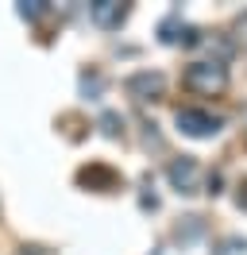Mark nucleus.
I'll return each mask as SVG.
<instances>
[{
  "label": "nucleus",
  "instance_id": "obj_1",
  "mask_svg": "<svg viewBox=\"0 0 247 255\" xmlns=\"http://www.w3.org/2000/svg\"><path fill=\"white\" fill-rule=\"evenodd\" d=\"M185 89H193V93H205V97H213V93H224L228 89V66L224 62H189L185 66Z\"/></svg>",
  "mask_w": 247,
  "mask_h": 255
},
{
  "label": "nucleus",
  "instance_id": "obj_2",
  "mask_svg": "<svg viewBox=\"0 0 247 255\" xmlns=\"http://www.w3.org/2000/svg\"><path fill=\"white\" fill-rule=\"evenodd\" d=\"M174 124H178V131H182V135L209 139V135H216V131L224 128V120H220V116H213V112H205V109H178Z\"/></svg>",
  "mask_w": 247,
  "mask_h": 255
},
{
  "label": "nucleus",
  "instance_id": "obj_3",
  "mask_svg": "<svg viewBox=\"0 0 247 255\" xmlns=\"http://www.w3.org/2000/svg\"><path fill=\"white\" fill-rule=\"evenodd\" d=\"M124 89H127V97H135V101H158L162 89H166V78L151 74V70H139V74H131V78L124 81Z\"/></svg>",
  "mask_w": 247,
  "mask_h": 255
},
{
  "label": "nucleus",
  "instance_id": "obj_4",
  "mask_svg": "<svg viewBox=\"0 0 247 255\" xmlns=\"http://www.w3.org/2000/svg\"><path fill=\"white\" fill-rule=\"evenodd\" d=\"M197 159H189V155H182V159H174L166 166V178H170V186L178 193H193L197 190Z\"/></svg>",
  "mask_w": 247,
  "mask_h": 255
},
{
  "label": "nucleus",
  "instance_id": "obj_5",
  "mask_svg": "<svg viewBox=\"0 0 247 255\" xmlns=\"http://www.w3.org/2000/svg\"><path fill=\"white\" fill-rule=\"evenodd\" d=\"M89 16L97 27L112 31V27H120L127 19V4H120V0H97V4H89Z\"/></svg>",
  "mask_w": 247,
  "mask_h": 255
},
{
  "label": "nucleus",
  "instance_id": "obj_6",
  "mask_svg": "<svg viewBox=\"0 0 247 255\" xmlns=\"http://www.w3.org/2000/svg\"><path fill=\"white\" fill-rule=\"evenodd\" d=\"M81 182H85V186H89V182H97V186H116V174H112V170H108V166H89V170H81Z\"/></svg>",
  "mask_w": 247,
  "mask_h": 255
},
{
  "label": "nucleus",
  "instance_id": "obj_7",
  "mask_svg": "<svg viewBox=\"0 0 247 255\" xmlns=\"http://www.w3.org/2000/svg\"><path fill=\"white\" fill-rule=\"evenodd\" d=\"M81 93L89 97V101H97V97L105 93V78L93 70V74H81Z\"/></svg>",
  "mask_w": 247,
  "mask_h": 255
},
{
  "label": "nucleus",
  "instance_id": "obj_8",
  "mask_svg": "<svg viewBox=\"0 0 247 255\" xmlns=\"http://www.w3.org/2000/svg\"><path fill=\"white\" fill-rule=\"evenodd\" d=\"M178 35H182V23H178V12H174V16H166L158 23V39L162 43H178Z\"/></svg>",
  "mask_w": 247,
  "mask_h": 255
},
{
  "label": "nucleus",
  "instance_id": "obj_9",
  "mask_svg": "<svg viewBox=\"0 0 247 255\" xmlns=\"http://www.w3.org/2000/svg\"><path fill=\"white\" fill-rule=\"evenodd\" d=\"M15 12H19L23 19H31V23H35V19H43V16H46V4H43V0H23Z\"/></svg>",
  "mask_w": 247,
  "mask_h": 255
},
{
  "label": "nucleus",
  "instance_id": "obj_10",
  "mask_svg": "<svg viewBox=\"0 0 247 255\" xmlns=\"http://www.w3.org/2000/svg\"><path fill=\"white\" fill-rule=\"evenodd\" d=\"M101 131L116 139V135L124 131V116H120V112H105V116H101Z\"/></svg>",
  "mask_w": 247,
  "mask_h": 255
},
{
  "label": "nucleus",
  "instance_id": "obj_11",
  "mask_svg": "<svg viewBox=\"0 0 247 255\" xmlns=\"http://www.w3.org/2000/svg\"><path fill=\"white\" fill-rule=\"evenodd\" d=\"M236 43H244V47H247V12L236 19Z\"/></svg>",
  "mask_w": 247,
  "mask_h": 255
},
{
  "label": "nucleus",
  "instance_id": "obj_12",
  "mask_svg": "<svg viewBox=\"0 0 247 255\" xmlns=\"http://www.w3.org/2000/svg\"><path fill=\"white\" fill-rule=\"evenodd\" d=\"M236 201H240V209H247V182L240 186V193H236Z\"/></svg>",
  "mask_w": 247,
  "mask_h": 255
}]
</instances>
